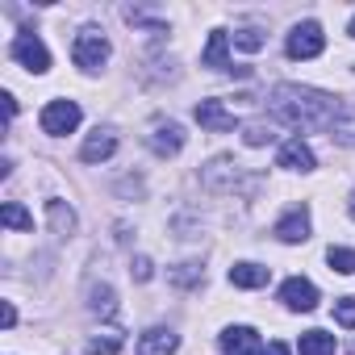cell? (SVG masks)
I'll return each mask as SVG.
<instances>
[{"label": "cell", "mask_w": 355, "mask_h": 355, "mask_svg": "<svg viewBox=\"0 0 355 355\" xmlns=\"http://www.w3.org/2000/svg\"><path fill=\"white\" fill-rule=\"evenodd\" d=\"M268 109L293 130H330L334 117L343 113V105L334 96H326L318 88H301V84H276Z\"/></svg>", "instance_id": "6da1fadb"}, {"label": "cell", "mask_w": 355, "mask_h": 355, "mask_svg": "<svg viewBox=\"0 0 355 355\" xmlns=\"http://www.w3.org/2000/svg\"><path fill=\"white\" fill-rule=\"evenodd\" d=\"M71 59H76V67H84V71H101L105 59H109V38H105L96 26H84V30L76 34V42H71Z\"/></svg>", "instance_id": "7a4b0ae2"}, {"label": "cell", "mask_w": 355, "mask_h": 355, "mask_svg": "<svg viewBox=\"0 0 355 355\" xmlns=\"http://www.w3.org/2000/svg\"><path fill=\"white\" fill-rule=\"evenodd\" d=\"M243 163H234V159H214L209 167H205V189H214V193H251L255 189V180H243V171H239Z\"/></svg>", "instance_id": "3957f363"}, {"label": "cell", "mask_w": 355, "mask_h": 355, "mask_svg": "<svg viewBox=\"0 0 355 355\" xmlns=\"http://www.w3.org/2000/svg\"><path fill=\"white\" fill-rule=\"evenodd\" d=\"M284 51H288V59H318V55L326 51V34H322V26H318V21H301V26H293Z\"/></svg>", "instance_id": "277c9868"}, {"label": "cell", "mask_w": 355, "mask_h": 355, "mask_svg": "<svg viewBox=\"0 0 355 355\" xmlns=\"http://www.w3.org/2000/svg\"><path fill=\"white\" fill-rule=\"evenodd\" d=\"M9 55H13L21 67H30L34 76L51 71V51H46V42H42L38 34H17V38H13V46H9Z\"/></svg>", "instance_id": "5b68a950"}, {"label": "cell", "mask_w": 355, "mask_h": 355, "mask_svg": "<svg viewBox=\"0 0 355 355\" xmlns=\"http://www.w3.org/2000/svg\"><path fill=\"white\" fill-rule=\"evenodd\" d=\"M76 125H80V105H76V101H51V105L42 109V134L63 138V134H71Z\"/></svg>", "instance_id": "8992f818"}, {"label": "cell", "mask_w": 355, "mask_h": 355, "mask_svg": "<svg viewBox=\"0 0 355 355\" xmlns=\"http://www.w3.org/2000/svg\"><path fill=\"white\" fill-rule=\"evenodd\" d=\"M146 142H150V150L159 159H171V155L184 150V130L175 125V121H155V130L146 134Z\"/></svg>", "instance_id": "52a82bcc"}, {"label": "cell", "mask_w": 355, "mask_h": 355, "mask_svg": "<svg viewBox=\"0 0 355 355\" xmlns=\"http://www.w3.org/2000/svg\"><path fill=\"white\" fill-rule=\"evenodd\" d=\"M280 301H284L288 309H297V313H309V309H318V288H313V280L293 276V280L280 284Z\"/></svg>", "instance_id": "ba28073f"}, {"label": "cell", "mask_w": 355, "mask_h": 355, "mask_svg": "<svg viewBox=\"0 0 355 355\" xmlns=\"http://www.w3.org/2000/svg\"><path fill=\"white\" fill-rule=\"evenodd\" d=\"M197 121H201V130H214V134H230L239 121H234V113L222 105V101H201L197 105Z\"/></svg>", "instance_id": "9c48e42d"}, {"label": "cell", "mask_w": 355, "mask_h": 355, "mask_svg": "<svg viewBox=\"0 0 355 355\" xmlns=\"http://www.w3.org/2000/svg\"><path fill=\"white\" fill-rule=\"evenodd\" d=\"M276 239H280V243H305V239H309V209H305V205L288 209V214L276 222Z\"/></svg>", "instance_id": "30bf717a"}, {"label": "cell", "mask_w": 355, "mask_h": 355, "mask_svg": "<svg viewBox=\"0 0 355 355\" xmlns=\"http://www.w3.org/2000/svg\"><path fill=\"white\" fill-rule=\"evenodd\" d=\"M218 343H222L226 355H255V351H263V347H259V334H255L251 326H230Z\"/></svg>", "instance_id": "8fae6325"}, {"label": "cell", "mask_w": 355, "mask_h": 355, "mask_svg": "<svg viewBox=\"0 0 355 355\" xmlns=\"http://www.w3.org/2000/svg\"><path fill=\"white\" fill-rule=\"evenodd\" d=\"M226 42H230V34H226V30H214V34H209V42H205V55H201V63H205V67H214V71H234Z\"/></svg>", "instance_id": "7c38bea8"}, {"label": "cell", "mask_w": 355, "mask_h": 355, "mask_svg": "<svg viewBox=\"0 0 355 355\" xmlns=\"http://www.w3.org/2000/svg\"><path fill=\"white\" fill-rule=\"evenodd\" d=\"M113 150H117V134L113 130H92L88 142H84V150H80V159L84 163H105Z\"/></svg>", "instance_id": "4fadbf2b"}, {"label": "cell", "mask_w": 355, "mask_h": 355, "mask_svg": "<svg viewBox=\"0 0 355 355\" xmlns=\"http://www.w3.org/2000/svg\"><path fill=\"white\" fill-rule=\"evenodd\" d=\"M175 347H180V338H175L171 330H163V326H155V330H146L138 338V355H171Z\"/></svg>", "instance_id": "5bb4252c"}, {"label": "cell", "mask_w": 355, "mask_h": 355, "mask_svg": "<svg viewBox=\"0 0 355 355\" xmlns=\"http://www.w3.org/2000/svg\"><path fill=\"white\" fill-rule=\"evenodd\" d=\"M280 167H288V171H309L313 167V150L301 142V138H288L284 146H280V159H276Z\"/></svg>", "instance_id": "9a60e30c"}, {"label": "cell", "mask_w": 355, "mask_h": 355, "mask_svg": "<svg viewBox=\"0 0 355 355\" xmlns=\"http://www.w3.org/2000/svg\"><path fill=\"white\" fill-rule=\"evenodd\" d=\"M230 284L234 288H263L268 284V268H259V263H234L230 268Z\"/></svg>", "instance_id": "2e32d148"}, {"label": "cell", "mask_w": 355, "mask_h": 355, "mask_svg": "<svg viewBox=\"0 0 355 355\" xmlns=\"http://www.w3.org/2000/svg\"><path fill=\"white\" fill-rule=\"evenodd\" d=\"M46 218H51V230L59 239H71L76 234V214L63 205V201H46Z\"/></svg>", "instance_id": "e0dca14e"}, {"label": "cell", "mask_w": 355, "mask_h": 355, "mask_svg": "<svg viewBox=\"0 0 355 355\" xmlns=\"http://www.w3.org/2000/svg\"><path fill=\"white\" fill-rule=\"evenodd\" d=\"M297 351H301V355H334V334H326V330H305L301 343H297Z\"/></svg>", "instance_id": "ac0fdd59"}, {"label": "cell", "mask_w": 355, "mask_h": 355, "mask_svg": "<svg viewBox=\"0 0 355 355\" xmlns=\"http://www.w3.org/2000/svg\"><path fill=\"white\" fill-rule=\"evenodd\" d=\"M330 138H334V142H343V146H355V109H351V105H343V113L334 117Z\"/></svg>", "instance_id": "d6986e66"}, {"label": "cell", "mask_w": 355, "mask_h": 355, "mask_svg": "<svg viewBox=\"0 0 355 355\" xmlns=\"http://www.w3.org/2000/svg\"><path fill=\"white\" fill-rule=\"evenodd\" d=\"M0 222H5L9 230H34V218H30L17 201H5V209H0Z\"/></svg>", "instance_id": "ffe728a7"}, {"label": "cell", "mask_w": 355, "mask_h": 355, "mask_svg": "<svg viewBox=\"0 0 355 355\" xmlns=\"http://www.w3.org/2000/svg\"><path fill=\"white\" fill-rule=\"evenodd\" d=\"M117 351H121V330H105L88 338V355H117Z\"/></svg>", "instance_id": "44dd1931"}, {"label": "cell", "mask_w": 355, "mask_h": 355, "mask_svg": "<svg viewBox=\"0 0 355 355\" xmlns=\"http://www.w3.org/2000/svg\"><path fill=\"white\" fill-rule=\"evenodd\" d=\"M88 297H92V309H96V313H105V318H113V313H117V297H113V288H109V284H92V293H88Z\"/></svg>", "instance_id": "7402d4cb"}, {"label": "cell", "mask_w": 355, "mask_h": 355, "mask_svg": "<svg viewBox=\"0 0 355 355\" xmlns=\"http://www.w3.org/2000/svg\"><path fill=\"white\" fill-rule=\"evenodd\" d=\"M326 263H330L334 272H343V276H355V251H351V247H330V251H326Z\"/></svg>", "instance_id": "603a6c76"}, {"label": "cell", "mask_w": 355, "mask_h": 355, "mask_svg": "<svg viewBox=\"0 0 355 355\" xmlns=\"http://www.w3.org/2000/svg\"><path fill=\"white\" fill-rule=\"evenodd\" d=\"M272 138H276V134H272L268 121H247V125H243V142H247V146H263V142H272Z\"/></svg>", "instance_id": "cb8c5ba5"}, {"label": "cell", "mask_w": 355, "mask_h": 355, "mask_svg": "<svg viewBox=\"0 0 355 355\" xmlns=\"http://www.w3.org/2000/svg\"><path fill=\"white\" fill-rule=\"evenodd\" d=\"M171 284L175 288H193V284H201V263H180L171 272Z\"/></svg>", "instance_id": "d4e9b609"}, {"label": "cell", "mask_w": 355, "mask_h": 355, "mask_svg": "<svg viewBox=\"0 0 355 355\" xmlns=\"http://www.w3.org/2000/svg\"><path fill=\"white\" fill-rule=\"evenodd\" d=\"M334 322L347 326V330H355V297H338L334 301Z\"/></svg>", "instance_id": "484cf974"}, {"label": "cell", "mask_w": 355, "mask_h": 355, "mask_svg": "<svg viewBox=\"0 0 355 355\" xmlns=\"http://www.w3.org/2000/svg\"><path fill=\"white\" fill-rule=\"evenodd\" d=\"M234 42H239L243 51H259V46H263V34H259L255 26H243V30H234Z\"/></svg>", "instance_id": "4316f807"}, {"label": "cell", "mask_w": 355, "mask_h": 355, "mask_svg": "<svg viewBox=\"0 0 355 355\" xmlns=\"http://www.w3.org/2000/svg\"><path fill=\"white\" fill-rule=\"evenodd\" d=\"M130 272H134V280H150V259H146V255H138Z\"/></svg>", "instance_id": "83f0119b"}, {"label": "cell", "mask_w": 355, "mask_h": 355, "mask_svg": "<svg viewBox=\"0 0 355 355\" xmlns=\"http://www.w3.org/2000/svg\"><path fill=\"white\" fill-rule=\"evenodd\" d=\"M17 326V309H13V301H5V330H13Z\"/></svg>", "instance_id": "f1b7e54d"}, {"label": "cell", "mask_w": 355, "mask_h": 355, "mask_svg": "<svg viewBox=\"0 0 355 355\" xmlns=\"http://www.w3.org/2000/svg\"><path fill=\"white\" fill-rule=\"evenodd\" d=\"M259 355H288V347H284V343H268Z\"/></svg>", "instance_id": "f546056e"}, {"label": "cell", "mask_w": 355, "mask_h": 355, "mask_svg": "<svg viewBox=\"0 0 355 355\" xmlns=\"http://www.w3.org/2000/svg\"><path fill=\"white\" fill-rule=\"evenodd\" d=\"M347 214H351V218H355V193H351V205H347Z\"/></svg>", "instance_id": "4dcf8cb0"}, {"label": "cell", "mask_w": 355, "mask_h": 355, "mask_svg": "<svg viewBox=\"0 0 355 355\" xmlns=\"http://www.w3.org/2000/svg\"><path fill=\"white\" fill-rule=\"evenodd\" d=\"M351 38H355V17H351Z\"/></svg>", "instance_id": "1f68e13d"}]
</instances>
